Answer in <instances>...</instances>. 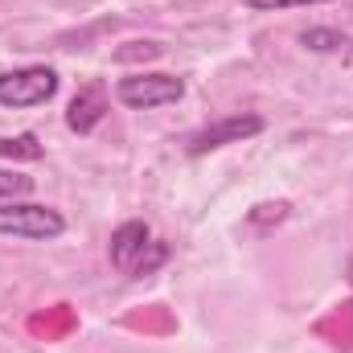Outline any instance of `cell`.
<instances>
[{
    "mask_svg": "<svg viewBox=\"0 0 353 353\" xmlns=\"http://www.w3.org/2000/svg\"><path fill=\"white\" fill-rule=\"evenodd\" d=\"M119 103L123 107H136V111H148V107H165V103H176L185 94V83L173 79V74H128L119 79Z\"/></svg>",
    "mask_w": 353,
    "mask_h": 353,
    "instance_id": "cell-4",
    "label": "cell"
},
{
    "mask_svg": "<svg viewBox=\"0 0 353 353\" xmlns=\"http://www.w3.org/2000/svg\"><path fill=\"white\" fill-rule=\"evenodd\" d=\"M263 132V119L259 115H230V119H218L210 128H201L193 140H189V152L201 157V152H214L222 144H243L247 136H259Z\"/></svg>",
    "mask_w": 353,
    "mask_h": 353,
    "instance_id": "cell-5",
    "label": "cell"
},
{
    "mask_svg": "<svg viewBox=\"0 0 353 353\" xmlns=\"http://www.w3.org/2000/svg\"><path fill=\"white\" fill-rule=\"evenodd\" d=\"M165 247L152 243V230L144 222H123L115 234H111V263L119 267L123 275H152L157 267L165 263Z\"/></svg>",
    "mask_w": 353,
    "mask_h": 353,
    "instance_id": "cell-1",
    "label": "cell"
},
{
    "mask_svg": "<svg viewBox=\"0 0 353 353\" xmlns=\"http://www.w3.org/2000/svg\"><path fill=\"white\" fill-rule=\"evenodd\" d=\"M300 41H304L308 50H316V54H329V50H341V46H345V37L333 33V29H304Z\"/></svg>",
    "mask_w": 353,
    "mask_h": 353,
    "instance_id": "cell-8",
    "label": "cell"
},
{
    "mask_svg": "<svg viewBox=\"0 0 353 353\" xmlns=\"http://www.w3.org/2000/svg\"><path fill=\"white\" fill-rule=\"evenodd\" d=\"M58 90V74L50 66H25L0 74V107H37L50 103Z\"/></svg>",
    "mask_w": 353,
    "mask_h": 353,
    "instance_id": "cell-3",
    "label": "cell"
},
{
    "mask_svg": "<svg viewBox=\"0 0 353 353\" xmlns=\"http://www.w3.org/2000/svg\"><path fill=\"white\" fill-rule=\"evenodd\" d=\"M25 193H33V176L0 169V197H4V201H17V197H25Z\"/></svg>",
    "mask_w": 353,
    "mask_h": 353,
    "instance_id": "cell-9",
    "label": "cell"
},
{
    "mask_svg": "<svg viewBox=\"0 0 353 353\" xmlns=\"http://www.w3.org/2000/svg\"><path fill=\"white\" fill-rule=\"evenodd\" d=\"M62 230H66V218L58 210H50V205H37V201H0V234L46 243V239H58Z\"/></svg>",
    "mask_w": 353,
    "mask_h": 353,
    "instance_id": "cell-2",
    "label": "cell"
},
{
    "mask_svg": "<svg viewBox=\"0 0 353 353\" xmlns=\"http://www.w3.org/2000/svg\"><path fill=\"white\" fill-rule=\"evenodd\" d=\"M103 111H107V94H103V87L94 83V87H83L79 94H74L66 123H70L74 132H90V128L103 119Z\"/></svg>",
    "mask_w": 353,
    "mask_h": 353,
    "instance_id": "cell-6",
    "label": "cell"
},
{
    "mask_svg": "<svg viewBox=\"0 0 353 353\" xmlns=\"http://www.w3.org/2000/svg\"><path fill=\"white\" fill-rule=\"evenodd\" d=\"M300 4H329V0H247L255 12H279V8H300Z\"/></svg>",
    "mask_w": 353,
    "mask_h": 353,
    "instance_id": "cell-10",
    "label": "cell"
},
{
    "mask_svg": "<svg viewBox=\"0 0 353 353\" xmlns=\"http://www.w3.org/2000/svg\"><path fill=\"white\" fill-rule=\"evenodd\" d=\"M0 157H8V161H37L41 157V144H37L33 132H25L17 140H0Z\"/></svg>",
    "mask_w": 353,
    "mask_h": 353,
    "instance_id": "cell-7",
    "label": "cell"
}]
</instances>
